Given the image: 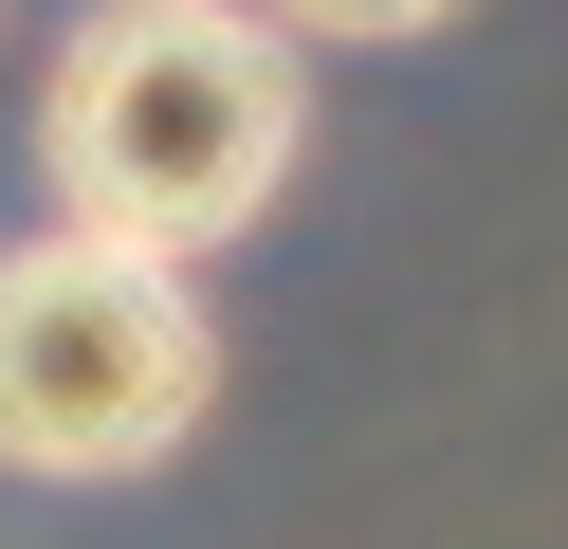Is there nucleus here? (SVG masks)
<instances>
[{
	"instance_id": "1",
	"label": "nucleus",
	"mask_w": 568,
	"mask_h": 549,
	"mask_svg": "<svg viewBox=\"0 0 568 549\" xmlns=\"http://www.w3.org/2000/svg\"><path fill=\"white\" fill-rule=\"evenodd\" d=\"M312 146V73L275 0H92L38 73V183L55 220L148 256H221L275 220Z\"/></svg>"
},
{
	"instance_id": "2",
	"label": "nucleus",
	"mask_w": 568,
	"mask_h": 549,
	"mask_svg": "<svg viewBox=\"0 0 568 549\" xmlns=\"http://www.w3.org/2000/svg\"><path fill=\"white\" fill-rule=\"evenodd\" d=\"M221 403V329H202L184 256L148 238H55L0 256V476H148Z\"/></svg>"
},
{
	"instance_id": "3",
	"label": "nucleus",
	"mask_w": 568,
	"mask_h": 549,
	"mask_svg": "<svg viewBox=\"0 0 568 549\" xmlns=\"http://www.w3.org/2000/svg\"><path fill=\"white\" fill-rule=\"evenodd\" d=\"M275 19H294V37H440L458 0H275Z\"/></svg>"
}]
</instances>
